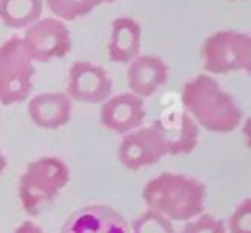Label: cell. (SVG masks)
<instances>
[{"label":"cell","instance_id":"6da1fadb","mask_svg":"<svg viewBox=\"0 0 251 233\" xmlns=\"http://www.w3.org/2000/svg\"><path fill=\"white\" fill-rule=\"evenodd\" d=\"M182 110L200 129L212 133L235 131L243 121V110L210 74H196L180 90Z\"/></svg>","mask_w":251,"mask_h":233},{"label":"cell","instance_id":"7a4b0ae2","mask_svg":"<svg viewBox=\"0 0 251 233\" xmlns=\"http://www.w3.org/2000/svg\"><path fill=\"white\" fill-rule=\"evenodd\" d=\"M147 210H153L175 221H190L204 213L206 206V186L194 176L180 172H161L151 178L141 192Z\"/></svg>","mask_w":251,"mask_h":233},{"label":"cell","instance_id":"3957f363","mask_svg":"<svg viewBox=\"0 0 251 233\" xmlns=\"http://www.w3.org/2000/svg\"><path fill=\"white\" fill-rule=\"evenodd\" d=\"M71 170L59 157H39L31 161L20 176L18 198L27 215H37L69 184Z\"/></svg>","mask_w":251,"mask_h":233},{"label":"cell","instance_id":"277c9868","mask_svg":"<svg viewBox=\"0 0 251 233\" xmlns=\"http://www.w3.org/2000/svg\"><path fill=\"white\" fill-rule=\"evenodd\" d=\"M204 74H227L251 70V37L245 31L220 29L210 33L202 43Z\"/></svg>","mask_w":251,"mask_h":233},{"label":"cell","instance_id":"5b68a950","mask_svg":"<svg viewBox=\"0 0 251 233\" xmlns=\"http://www.w3.org/2000/svg\"><path fill=\"white\" fill-rule=\"evenodd\" d=\"M33 61L20 37H8L0 45V104L12 106L29 98L33 88Z\"/></svg>","mask_w":251,"mask_h":233},{"label":"cell","instance_id":"8992f818","mask_svg":"<svg viewBox=\"0 0 251 233\" xmlns=\"http://www.w3.org/2000/svg\"><path fill=\"white\" fill-rule=\"evenodd\" d=\"M20 39L33 63L63 59L71 51V31L67 23L57 18H39L25 27Z\"/></svg>","mask_w":251,"mask_h":233},{"label":"cell","instance_id":"52a82bcc","mask_svg":"<svg viewBox=\"0 0 251 233\" xmlns=\"http://www.w3.org/2000/svg\"><path fill=\"white\" fill-rule=\"evenodd\" d=\"M167 145L161 135V131L151 125H141L126 135H122L120 147H118V159L120 163L129 170H139L145 166H151L165 159Z\"/></svg>","mask_w":251,"mask_h":233},{"label":"cell","instance_id":"ba28073f","mask_svg":"<svg viewBox=\"0 0 251 233\" xmlns=\"http://www.w3.org/2000/svg\"><path fill=\"white\" fill-rule=\"evenodd\" d=\"M65 94L71 98V102L102 104L112 96V78L102 67L88 61H76L69 69Z\"/></svg>","mask_w":251,"mask_h":233},{"label":"cell","instance_id":"9c48e42d","mask_svg":"<svg viewBox=\"0 0 251 233\" xmlns=\"http://www.w3.org/2000/svg\"><path fill=\"white\" fill-rule=\"evenodd\" d=\"M59 233H129V223L114 208L90 204L75 210Z\"/></svg>","mask_w":251,"mask_h":233},{"label":"cell","instance_id":"30bf717a","mask_svg":"<svg viewBox=\"0 0 251 233\" xmlns=\"http://www.w3.org/2000/svg\"><path fill=\"white\" fill-rule=\"evenodd\" d=\"M145 100L131 94V92H120L112 94L106 102H102L100 108V121L106 129L126 135L145 121Z\"/></svg>","mask_w":251,"mask_h":233},{"label":"cell","instance_id":"8fae6325","mask_svg":"<svg viewBox=\"0 0 251 233\" xmlns=\"http://www.w3.org/2000/svg\"><path fill=\"white\" fill-rule=\"evenodd\" d=\"M153 123L161 131L169 155H188L196 149L200 127L184 110L165 114Z\"/></svg>","mask_w":251,"mask_h":233},{"label":"cell","instance_id":"7c38bea8","mask_svg":"<svg viewBox=\"0 0 251 233\" xmlns=\"http://www.w3.org/2000/svg\"><path fill=\"white\" fill-rule=\"evenodd\" d=\"M169 80V65L157 55L139 53L127 67L129 92L139 98L153 96Z\"/></svg>","mask_w":251,"mask_h":233},{"label":"cell","instance_id":"4fadbf2b","mask_svg":"<svg viewBox=\"0 0 251 233\" xmlns=\"http://www.w3.org/2000/svg\"><path fill=\"white\" fill-rule=\"evenodd\" d=\"M27 116L41 129H61L71 119V98L65 92H41L27 98Z\"/></svg>","mask_w":251,"mask_h":233},{"label":"cell","instance_id":"5bb4252c","mask_svg":"<svg viewBox=\"0 0 251 233\" xmlns=\"http://www.w3.org/2000/svg\"><path fill=\"white\" fill-rule=\"evenodd\" d=\"M141 53V25L127 16L112 22L108 39V57L118 65H129Z\"/></svg>","mask_w":251,"mask_h":233},{"label":"cell","instance_id":"9a60e30c","mask_svg":"<svg viewBox=\"0 0 251 233\" xmlns=\"http://www.w3.org/2000/svg\"><path fill=\"white\" fill-rule=\"evenodd\" d=\"M43 0H0V20L12 29H25L41 18Z\"/></svg>","mask_w":251,"mask_h":233},{"label":"cell","instance_id":"2e32d148","mask_svg":"<svg viewBox=\"0 0 251 233\" xmlns=\"http://www.w3.org/2000/svg\"><path fill=\"white\" fill-rule=\"evenodd\" d=\"M129 233H176L175 225L153 210H145L129 223Z\"/></svg>","mask_w":251,"mask_h":233},{"label":"cell","instance_id":"e0dca14e","mask_svg":"<svg viewBox=\"0 0 251 233\" xmlns=\"http://www.w3.org/2000/svg\"><path fill=\"white\" fill-rule=\"evenodd\" d=\"M43 4H47V8L53 12V16L61 22L76 20V18L92 12L84 0H43Z\"/></svg>","mask_w":251,"mask_h":233},{"label":"cell","instance_id":"ac0fdd59","mask_svg":"<svg viewBox=\"0 0 251 233\" xmlns=\"http://www.w3.org/2000/svg\"><path fill=\"white\" fill-rule=\"evenodd\" d=\"M224 225L226 233H251V198L241 200Z\"/></svg>","mask_w":251,"mask_h":233},{"label":"cell","instance_id":"d6986e66","mask_svg":"<svg viewBox=\"0 0 251 233\" xmlns=\"http://www.w3.org/2000/svg\"><path fill=\"white\" fill-rule=\"evenodd\" d=\"M176 233H226V225L222 219H216L210 213H200L198 217L186 221Z\"/></svg>","mask_w":251,"mask_h":233},{"label":"cell","instance_id":"ffe728a7","mask_svg":"<svg viewBox=\"0 0 251 233\" xmlns=\"http://www.w3.org/2000/svg\"><path fill=\"white\" fill-rule=\"evenodd\" d=\"M12 233H43V229L37 225V223H33V221H22Z\"/></svg>","mask_w":251,"mask_h":233},{"label":"cell","instance_id":"44dd1931","mask_svg":"<svg viewBox=\"0 0 251 233\" xmlns=\"http://www.w3.org/2000/svg\"><path fill=\"white\" fill-rule=\"evenodd\" d=\"M84 2H86V6H88L90 10H94V8H98V6L106 4V2H114V0H84Z\"/></svg>","mask_w":251,"mask_h":233},{"label":"cell","instance_id":"7402d4cb","mask_svg":"<svg viewBox=\"0 0 251 233\" xmlns=\"http://www.w3.org/2000/svg\"><path fill=\"white\" fill-rule=\"evenodd\" d=\"M6 164H8V159H6V155H4V153H2V149H0V174L4 172Z\"/></svg>","mask_w":251,"mask_h":233}]
</instances>
